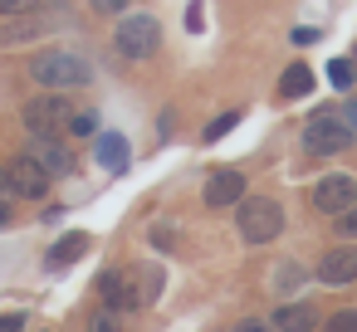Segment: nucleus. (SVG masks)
<instances>
[{
  "label": "nucleus",
  "instance_id": "obj_1",
  "mask_svg": "<svg viewBox=\"0 0 357 332\" xmlns=\"http://www.w3.org/2000/svg\"><path fill=\"white\" fill-rule=\"evenodd\" d=\"M25 69L45 93H69V88H84L93 79V64L84 54H74V49H40Z\"/></svg>",
  "mask_w": 357,
  "mask_h": 332
},
{
  "label": "nucleus",
  "instance_id": "obj_2",
  "mask_svg": "<svg viewBox=\"0 0 357 332\" xmlns=\"http://www.w3.org/2000/svg\"><path fill=\"white\" fill-rule=\"evenodd\" d=\"M113 49L132 64L152 59L162 49V20L147 15V10H132V15H118V30H113Z\"/></svg>",
  "mask_w": 357,
  "mask_h": 332
},
{
  "label": "nucleus",
  "instance_id": "obj_3",
  "mask_svg": "<svg viewBox=\"0 0 357 332\" xmlns=\"http://www.w3.org/2000/svg\"><path fill=\"white\" fill-rule=\"evenodd\" d=\"M235 230H240L245 244H269L284 230V205L269 200V196H245L235 205Z\"/></svg>",
  "mask_w": 357,
  "mask_h": 332
},
{
  "label": "nucleus",
  "instance_id": "obj_4",
  "mask_svg": "<svg viewBox=\"0 0 357 332\" xmlns=\"http://www.w3.org/2000/svg\"><path fill=\"white\" fill-rule=\"evenodd\" d=\"M20 118H25L30 137H64L69 122H74V103H69L64 93H40V98L25 103Z\"/></svg>",
  "mask_w": 357,
  "mask_h": 332
},
{
  "label": "nucleus",
  "instance_id": "obj_5",
  "mask_svg": "<svg viewBox=\"0 0 357 332\" xmlns=\"http://www.w3.org/2000/svg\"><path fill=\"white\" fill-rule=\"evenodd\" d=\"M352 127H347V118L342 113H313L308 122H303V147L313 152V157H337V152H347L352 147Z\"/></svg>",
  "mask_w": 357,
  "mask_h": 332
},
{
  "label": "nucleus",
  "instance_id": "obj_6",
  "mask_svg": "<svg viewBox=\"0 0 357 332\" xmlns=\"http://www.w3.org/2000/svg\"><path fill=\"white\" fill-rule=\"evenodd\" d=\"M98 303L113 308V313H123V317L142 308V298H137V278H132V264H128V269H103V274H98Z\"/></svg>",
  "mask_w": 357,
  "mask_h": 332
},
{
  "label": "nucleus",
  "instance_id": "obj_7",
  "mask_svg": "<svg viewBox=\"0 0 357 332\" xmlns=\"http://www.w3.org/2000/svg\"><path fill=\"white\" fill-rule=\"evenodd\" d=\"M6 171H10V196H20V200H45L50 186H54V176L30 152H20L15 161H6Z\"/></svg>",
  "mask_w": 357,
  "mask_h": 332
},
{
  "label": "nucleus",
  "instance_id": "obj_8",
  "mask_svg": "<svg viewBox=\"0 0 357 332\" xmlns=\"http://www.w3.org/2000/svg\"><path fill=\"white\" fill-rule=\"evenodd\" d=\"M347 205H357V176H347V171H333V176H318V186H313V210L318 215H342Z\"/></svg>",
  "mask_w": 357,
  "mask_h": 332
},
{
  "label": "nucleus",
  "instance_id": "obj_9",
  "mask_svg": "<svg viewBox=\"0 0 357 332\" xmlns=\"http://www.w3.org/2000/svg\"><path fill=\"white\" fill-rule=\"evenodd\" d=\"M54 181H64V176H74L79 171V161H74V147L64 142V137H30V147H25Z\"/></svg>",
  "mask_w": 357,
  "mask_h": 332
},
{
  "label": "nucleus",
  "instance_id": "obj_10",
  "mask_svg": "<svg viewBox=\"0 0 357 332\" xmlns=\"http://www.w3.org/2000/svg\"><path fill=\"white\" fill-rule=\"evenodd\" d=\"M240 200H245V171L240 166H220L206 176V205L211 210H230Z\"/></svg>",
  "mask_w": 357,
  "mask_h": 332
},
{
  "label": "nucleus",
  "instance_id": "obj_11",
  "mask_svg": "<svg viewBox=\"0 0 357 332\" xmlns=\"http://www.w3.org/2000/svg\"><path fill=\"white\" fill-rule=\"evenodd\" d=\"M54 30V15L45 10H25V15H10L6 25H0V45L15 49V45H30V40H45Z\"/></svg>",
  "mask_w": 357,
  "mask_h": 332
},
{
  "label": "nucleus",
  "instance_id": "obj_12",
  "mask_svg": "<svg viewBox=\"0 0 357 332\" xmlns=\"http://www.w3.org/2000/svg\"><path fill=\"white\" fill-rule=\"evenodd\" d=\"M313 278L323 283V288H347V283H357V254L352 249H328V254H318V269H313Z\"/></svg>",
  "mask_w": 357,
  "mask_h": 332
},
{
  "label": "nucleus",
  "instance_id": "obj_13",
  "mask_svg": "<svg viewBox=\"0 0 357 332\" xmlns=\"http://www.w3.org/2000/svg\"><path fill=\"white\" fill-rule=\"evenodd\" d=\"M93 157H98V166L103 171H128V161H132V147H128V137L123 132H98L93 137Z\"/></svg>",
  "mask_w": 357,
  "mask_h": 332
},
{
  "label": "nucleus",
  "instance_id": "obj_14",
  "mask_svg": "<svg viewBox=\"0 0 357 332\" xmlns=\"http://www.w3.org/2000/svg\"><path fill=\"white\" fill-rule=\"evenodd\" d=\"M303 283H308V269H303L298 259H279V264L269 269V288H274V298H279V303H289Z\"/></svg>",
  "mask_w": 357,
  "mask_h": 332
},
{
  "label": "nucleus",
  "instance_id": "obj_15",
  "mask_svg": "<svg viewBox=\"0 0 357 332\" xmlns=\"http://www.w3.org/2000/svg\"><path fill=\"white\" fill-rule=\"evenodd\" d=\"M269 322H274V332H313L318 308H313V303H279V313H274Z\"/></svg>",
  "mask_w": 357,
  "mask_h": 332
},
{
  "label": "nucleus",
  "instance_id": "obj_16",
  "mask_svg": "<svg viewBox=\"0 0 357 332\" xmlns=\"http://www.w3.org/2000/svg\"><path fill=\"white\" fill-rule=\"evenodd\" d=\"M132 278H137L142 308H152V303L162 298V288H167V269H162V264H132Z\"/></svg>",
  "mask_w": 357,
  "mask_h": 332
},
{
  "label": "nucleus",
  "instance_id": "obj_17",
  "mask_svg": "<svg viewBox=\"0 0 357 332\" xmlns=\"http://www.w3.org/2000/svg\"><path fill=\"white\" fill-rule=\"evenodd\" d=\"M84 249H89V235H84V230H74V235H59V239H54V249L45 254V264H50V269H69V264H74Z\"/></svg>",
  "mask_w": 357,
  "mask_h": 332
},
{
  "label": "nucleus",
  "instance_id": "obj_18",
  "mask_svg": "<svg viewBox=\"0 0 357 332\" xmlns=\"http://www.w3.org/2000/svg\"><path fill=\"white\" fill-rule=\"evenodd\" d=\"M279 93H284V98H303V93H313V69H308V64H289L284 79H279Z\"/></svg>",
  "mask_w": 357,
  "mask_h": 332
},
{
  "label": "nucleus",
  "instance_id": "obj_19",
  "mask_svg": "<svg viewBox=\"0 0 357 332\" xmlns=\"http://www.w3.org/2000/svg\"><path fill=\"white\" fill-rule=\"evenodd\" d=\"M79 332H123V313L98 308V313H89V317H84V327H79Z\"/></svg>",
  "mask_w": 357,
  "mask_h": 332
},
{
  "label": "nucleus",
  "instance_id": "obj_20",
  "mask_svg": "<svg viewBox=\"0 0 357 332\" xmlns=\"http://www.w3.org/2000/svg\"><path fill=\"white\" fill-rule=\"evenodd\" d=\"M323 332H357V308H337V313L323 322Z\"/></svg>",
  "mask_w": 357,
  "mask_h": 332
},
{
  "label": "nucleus",
  "instance_id": "obj_21",
  "mask_svg": "<svg viewBox=\"0 0 357 332\" xmlns=\"http://www.w3.org/2000/svg\"><path fill=\"white\" fill-rule=\"evenodd\" d=\"M328 84L333 88H352V59H333L328 64Z\"/></svg>",
  "mask_w": 357,
  "mask_h": 332
},
{
  "label": "nucleus",
  "instance_id": "obj_22",
  "mask_svg": "<svg viewBox=\"0 0 357 332\" xmlns=\"http://www.w3.org/2000/svg\"><path fill=\"white\" fill-rule=\"evenodd\" d=\"M69 132H74V137H98V118H93V113H74Z\"/></svg>",
  "mask_w": 357,
  "mask_h": 332
},
{
  "label": "nucleus",
  "instance_id": "obj_23",
  "mask_svg": "<svg viewBox=\"0 0 357 332\" xmlns=\"http://www.w3.org/2000/svg\"><path fill=\"white\" fill-rule=\"evenodd\" d=\"M235 122H240V113H220V118H215V122L206 127V142H220V137H225V132H230Z\"/></svg>",
  "mask_w": 357,
  "mask_h": 332
},
{
  "label": "nucleus",
  "instance_id": "obj_24",
  "mask_svg": "<svg viewBox=\"0 0 357 332\" xmlns=\"http://www.w3.org/2000/svg\"><path fill=\"white\" fill-rule=\"evenodd\" d=\"M333 225H337V235H342V239H357V205H347Z\"/></svg>",
  "mask_w": 357,
  "mask_h": 332
},
{
  "label": "nucleus",
  "instance_id": "obj_25",
  "mask_svg": "<svg viewBox=\"0 0 357 332\" xmlns=\"http://www.w3.org/2000/svg\"><path fill=\"white\" fill-rule=\"evenodd\" d=\"M186 30H191V35L206 30V6H201V0H191V6H186Z\"/></svg>",
  "mask_w": 357,
  "mask_h": 332
},
{
  "label": "nucleus",
  "instance_id": "obj_26",
  "mask_svg": "<svg viewBox=\"0 0 357 332\" xmlns=\"http://www.w3.org/2000/svg\"><path fill=\"white\" fill-rule=\"evenodd\" d=\"M35 10V0H0V20H10V15H25Z\"/></svg>",
  "mask_w": 357,
  "mask_h": 332
},
{
  "label": "nucleus",
  "instance_id": "obj_27",
  "mask_svg": "<svg viewBox=\"0 0 357 332\" xmlns=\"http://www.w3.org/2000/svg\"><path fill=\"white\" fill-rule=\"evenodd\" d=\"M172 235H176V225H152V244L157 249H172Z\"/></svg>",
  "mask_w": 357,
  "mask_h": 332
},
{
  "label": "nucleus",
  "instance_id": "obj_28",
  "mask_svg": "<svg viewBox=\"0 0 357 332\" xmlns=\"http://www.w3.org/2000/svg\"><path fill=\"white\" fill-rule=\"evenodd\" d=\"M235 332H274V322H264V317H240Z\"/></svg>",
  "mask_w": 357,
  "mask_h": 332
},
{
  "label": "nucleus",
  "instance_id": "obj_29",
  "mask_svg": "<svg viewBox=\"0 0 357 332\" xmlns=\"http://www.w3.org/2000/svg\"><path fill=\"white\" fill-rule=\"evenodd\" d=\"M0 332H25V313H0Z\"/></svg>",
  "mask_w": 357,
  "mask_h": 332
},
{
  "label": "nucleus",
  "instance_id": "obj_30",
  "mask_svg": "<svg viewBox=\"0 0 357 332\" xmlns=\"http://www.w3.org/2000/svg\"><path fill=\"white\" fill-rule=\"evenodd\" d=\"M93 10H98V15H123L128 0H93Z\"/></svg>",
  "mask_w": 357,
  "mask_h": 332
},
{
  "label": "nucleus",
  "instance_id": "obj_31",
  "mask_svg": "<svg viewBox=\"0 0 357 332\" xmlns=\"http://www.w3.org/2000/svg\"><path fill=\"white\" fill-rule=\"evenodd\" d=\"M313 40H318V30H308V25H303V30H294V45H313Z\"/></svg>",
  "mask_w": 357,
  "mask_h": 332
},
{
  "label": "nucleus",
  "instance_id": "obj_32",
  "mask_svg": "<svg viewBox=\"0 0 357 332\" xmlns=\"http://www.w3.org/2000/svg\"><path fill=\"white\" fill-rule=\"evenodd\" d=\"M0 196H10V171H6V161H0Z\"/></svg>",
  "mask_w": 357,
  "mask_h": 332
},
{
  "label": "nucleus",
  "instance_id": "obj_33",
  "mask_svg": "<svg viewBox=\"0 0 357 332\" xmlns=\"http://www.w3.org/2000/svg\"><path fill=\"white\" fill-rule=\"evenodd\" d=\"M342 118H347V127L357 132V103H347V113H342Z\"/></svg>",
  "mask_w": 357,
  "mask_h": 332
},
{
  "label": "nucleus",
  "instance_id": "obj_34",
  "mask_svg": "<svg viewBox=\"0 0 357 332\" xmlns=\"http://www.w3.org/2000/svg\"><path fill=\"white\" fill-rule=\"evenodd\" d=\"M0 225H10V210H6V205H0Z\"/></svg>",
  "mask_w": 357,
  "mask_h": 332
},
{
  "label": "nucleus",
  "instance_id": "obj_35",
  "mask_svg": "<svg viewBox=\"0 0 357 332\" xmlns=\"http://www.w3.org/2000/svg\"><path fill=\"white\" fill-rule=\"evenodd\" d=\"M352 59H357V49H352Z\"/></svg>",
  "mask_w": 357,
  "mask_h": 332
}]
</instances>
